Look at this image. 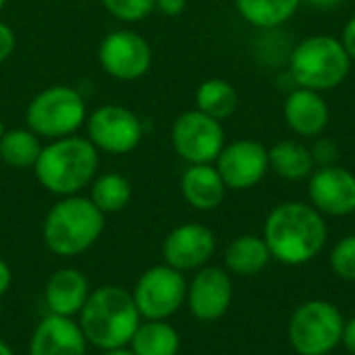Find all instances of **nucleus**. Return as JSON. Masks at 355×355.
<instances>
[{
    "label": "nucleus",
    "instance_id": "f257e3e1",
    "mask_svg": "<svg viewBox=\"0 0 355 355\" xmlns=\"http://www.w3.org/2000/svg\"><path fill=\"white\" fill-rule=\"evenodd\" d=\"M264 241L275 260L287 266H300L316 258L324 248L327 225L314 206L287 202L268 214Z\"/></svg>",
    "mask_w": 355,
    "mask_h": 355
},
{
    "label": "nucleus",
    "instance_id": "f03ea898",
    "mask_svg": "<svg viewBox=\"0 0 355 355\" xmlns=\"http://www.w3.org/2000/svg\"><path fill=\"white\" fill-rule=\"evenodd\" d=\"M139 320L133 293L119 285L94 289L79 312V327L85 341L102 352L127 347L141 324Z\"/></svg>",
    "mask_w": 355,
    "mask_h": 355
},
{
    "label": "nucleus",
    "instance_id": "7ed1b4c3",
    "mask_svg": "<svg viewBox=\"0 0 355 355\" xmlns=\"http://www.w3.org/2000/svg\"><path fill=\"white\" fill-rule=\"evenodd\" d=\"M40 185L60 198L77 196L98 171V150L89 139L67 135L42 148L33 164Z\"/></svg>",
    "mask_w": 355,
    "mask_h": 355
},
{
    "label": "nucleus",
    "instance_id": "20e7f679",
    "mask_svg": "<svg viewBox=\"0 0 355 355\" xmlns=\"http://www.w3.org/2000/svg\"><path fill=\"white\" fill-rule=\"evenodd\" d=\"M104 231V212L89 200L67 196L58 200L46 214L42 237L46 248L60 256L73 258L87 252Z\"/></svg>",
    "mask_w": 355,
    "mask_h": 355
},
{
    "label": "nucleus",
    "instance_id": "39448f33",
    "mask_svg": "<svg viewBox=\"0 0 355 355\" xmlns=\"http://www.w3.org/2000/svg\"><path fill=\"white\" fill-rule=\"evenodd\" d=\"M352 69V58L341 40L312 35L300 42L289 56V75L297 87L327 92L341 85Z\"/></svg>",
    "mask_w": 355,
    "mask_h": 355
},
{
    "label": "nucleus",
    "instance_id": "423d86ee",
    "mask_svg": "<svg viewBox=\"0 0 355 355\" xmlns=\"http://www.w3.org/2000/svg\"><path fill=\"white\" fill-rule=\"evenodd\" d=\"M27 129L40 137L60 139L73 135L85 121V102L81 94L67 85H52L40 92L25 112Z\"/></svg>",
    "mask_w": 355,
    "mask_h": 355
},
{
    "label": "nucleus",
    "instance_id": "0eeeda50",
    "mask_svg": "<svg viewBox=\"0 0 355 355\" xmlns=\"http://www.w3.org/2000/svg\"><path fill=\"white\" fill-rule=\"evenodd\" d=\"M343 327L345 320L335 304L312 300L291 316L289 343L300 355H327L341 343Z\"/></svg>",
    "mask_w": 355,
    "mask_h": 355
},
{
    "label": "nucleus",
    "instance_id": "6e6552de",
    "mask_svg": "<svg viewBox=\"0 0 355 355\" xmlns=\"http://www.w3.org/2000/svg\"><path fill=\"white\" fill-rule=\"evenodd\" d=\"M187 297V281L181 270L162 264L148 268L135 283L133 302L146 320H168Z\"/></svg>",
    "mask_w": 355,
    "mask_h": 355
},
{
    "label": "nucleus",
    "instance_id": "1a4fd4ad",
    "mask_svg": "<svg viewBox=\"0 0 355 355\" xmlns=\"http://www.w3.org/2000/svg\"><path fill=\"white\" fill-rule=\"evenodd\" d=\"M173 148L189 164H212L225 148V129L198 108L187 110L173 125Z\"/></svg>",
    "mask_w": 355,
    "mask_h": 355
},
{
    "label": "nucleus",
    "instance_id": "9d476101",
    "mask_svg": "<svg viewBox=\"0 0 355 355\" xmlns=\"http://www.w3.org/2000/svg\"><path fill=\"white\" fill-rule=\"evenodd\" d=\"M87 133L96 150L123 156L139 146L144 125L133 110L116 104H106L87 116Z\"/></svg>",
    "mask_w": 355,
    "mask_h": 355
},
{
    "label": "nucleus",
    "instance_id": "9b49d317",
    "mask_svg": "<svg viewBox=\"0 0 355 355\" xmlns=\"http://www.w3.org/2000/svg\"><path fill=\"white\" fill-rule=\"evenodd\" d=\"M98 60L102 69L121 81H133L144 77L152 67V48L146 37L135 31L119 29L110 31L98 48Z\"/></svg>",
    "mask_w": 355,
    "mask_h": 355
},
{
    "label": "nucleus",
    "instance_id": "f8f14e48",
    "mask_svg": "<svg viewBox=\"0 0 355 355\" xmlns=\"http://www.w3.org/2000/svg\"><path fill=\"white\" fill-rule=\"evenodd\" d=\"M268 168V150L254 139L227 144L216 158V171L229 189H250L258 185Z\"/></svg>",
    "mask_w": 355,
    "mask_h": 355
},
{
    "label": "nucleus",
    "instance_id": "ddd939ff",
    "mask_svg": "<svg viewBox=\"0 0 355 355\" xmlns=\"http://www.w3.org/2000/svg\"><path fill=\"white\" fill-rule=\"evenodd\" d=\"M308 196L320 214L347 216L355 212V175L343 166H320L310 175Z\"/></svg>",
    "mask_w": 355,
    "mask_h": 355
},
{
    "label": "nucleus",
    "instance_id": "4468645a",
    "mask_svg": "<svg viewBox=\"0 0 355 355\" xmlns=\"http://www.w3.org/2000/svg\"><path fill=\"white\" fill-rule=\"evenodd\" d=\"M233 300L231 277L218 266H202L193 281L187 285V306L189 312L202 320L212 322L227 314Z\"/></svg>",
    "mask_w": 355,
    "mask_h": 355
},
{
    "label": "nucleus",
    "instance_id": "2eb2a0df",
    "mask_svg": "<svg viewBox=\"0 0 355 355\" xmlns=\"http://www.w3.org/2000/svg\"><path fill=\"white\" fill-rule=\"evenodd\" d=\"M214 250H216L214 233L198 223L179 225L166 235L162 243L164 262L181 272L202 268L212 258Z\"/></svg>",
    "mask_w": 355,
    "mask_h": 355
},
{
    "label": "nucleus",
    "instance_id": "dca6fc26",
    "mask_svg": "<svg viewBox=\"0 0 355 355\" xmlns=\"http://www.w3.org/2000/svg\"><path fill=\"white\" fill-rule=\"evenodd\" d=\"M87 341L79 322L73 318L48 314L44 316L29 339V355H85Z\"/></svg>",
    "mask_w": 355,
    "mask_h": 355
},
{
    "label": "nucleus",
    "instance_id": "f3484780",
    "mask_svg": "<svg viewBox=\"0 0 355 355\" xmlns=\"http://www.w3.org/2000/svg\"><path fill=\"white\" fill-rule=\"evenodd\" d=\"M89 293H92L89 283L81 270L60 268L46 283L44 300L48 306V314L73 318L75 314L81 312Z\"/></svg>",
    "mask_w": 355,
    "mask_h": 355
},
{
    "label": "nucleus",
    "instance_id": "a211bd4d",
    "mask_svg": "<svg viewBox=\"0 0 355 355\" xmlns=\"http://www.w3.org/2000/svg\"><path fill=\"white\" fill-rule=\"evenodd\" d=\"M283 114L287 125L302 137H316L329 125V104L322 100L320 92L306 87L289 92Z\"/></svg>",
    "mask_w": 355,
    "mask_h": 355
},
{
    "label": "nucleus",
    "instance_id": "6ab92c4d",
    "mask_svg": "<svg viewBox=\"0 0 355 355\" xmlns=\"http://www.w3.org/2000/svg\"><path fill=\"white\" fill-rule=\"evenodd\" d=\"M181 193L196 210H214L223 204L227 185L210 164H191L181 177Z\"/></svg>",
    "mask_w": 355,
    "mask_h": 355
},
{
    "label": "nucleus",
    "instance_id": "aec40b11",
    "mask_svg": "<svg viewBox=\"0 0 355 355\" xmlns=\"http://www.w3.org/2000/svg\"><path fill=\"white\" fill-rule=\"evenodd\" d=\"M270 250L262 237L241 235L233 239L225 252V264L239 277H254L262 272L270 262Z\"/></svg>",
    "mask_w": 355,
    "mask_h": 355
},
{
    "label": "nucleus",
    "instance_id": "412c9836",
    "mask_svg": "<svg viewBox=\"0 0 355 355\" xmlns=\"http://www.w3.org/2000/svg\"><path fill=\"white\" fill-rule=\"evenodd\" d=\"M268 166L287 181H302L314 173V158L310 148L300 141H279L268 150Z\"/></svg>",
    "mask_w": 355,
    "mask_h": 355
},
{
    "label": "nucleus",
    "instance_id": "4be33fe9",
    "mask_svg": "<svg viewBox=\"0 0 355 355\" xmlns=\"http://www.w3.org/2000/svg\"><path fill=\"white\" fill-rule=\"evenodd\" d=\"M129 345L135 355H177L181 337L166 320H146L137 327Z\"/></svg>",
    "mask_w": 355,
    "mask_h": 355
},
{
    "label": "nucleus",
    "instance_id": "5701e85b",
    "mask_svg": "<svg viewBox=\"0 0 355 355\" xmlns=\"http://www.w3.org/2000/svg\"><path fill=\"white\" fill-rule=\"evenodd\" d=\"M302 0H235L239 15L258 29H277L287 23Z\"/></svg>",
    "mask_w": 355,
    "mask_h": 355
},
{
    "label": "nucleus",
    "instance_id": "b1692460",
    "mask_svg": "<svg viewBox=\"0 0 355 355\" xmlns=\"http://www.w3.org/2000/svg\"><path fill=\"white\" fill-rule=\"evenodd\" d=\"M196 104H198L200 112H204L216 121H225L237 110L239 96H237V89L229 81L208 79L198 87Z\"/></svg>",
    "mask_w": 355,
    "mask_h": 355
},
{
    "label": "nucleus",
    "instance_id": "393cba45",
    "mask_svg": "<svg viewBox=\"0 0 355 355\" xmlns=\"http://www.w3.org/2000/svg\"><path fill=\"white\" fill-rule=\"evenodd\" d=\"M40 152V139L31 129H10L0 137V158L12 168H31Z\"/></svg>",
    "mask_w": 355,
    "mask_h": 355
},
{
    "label": "nucleus",
    "instance_id": "a878e982",
    "mask_svg": "<svg viewBox=\"0 0 355 355\" xmlns=\"http://www.w3.org/2000/svg\"><path fill=\"white\" fill-rule=\"evenodd\" d=\"M131 196H133V189L127 177H123L121 173H106L94 179L89 200L104 214H112V212H121L131 202Z\"/></svg>",
    "mask_w": 355,
    "mask_h": 355
},
{
    "label": "nucleus",
    "instance_id": "bb28decb",
    "mask_svg": "<svg viewBox=\"0 0 355 355\" xmlns=\"http://www.w3.org/2000/svg\"><path fill=\"white\" fill-rule=\"evenodd\" d=\"M102 4L112 17L127 23H137L156 8V0H102Z\"/></svg>",
    "mask_w": 355,
    "mask_h": 355
},
{
    "label": "nucleus",
    "instance_id": "cd10ccee",
    "mask_svg": "<svg viewBox=\"0 0 355 355\" xmlns=\"http://www.w3.org/2000/svg\"><path fill=\"white\" fill-rule=\"evenodd\" d=\"M331 266L337 277L355 281V235L343 237L331 254Z\"/></svg>",
    "mask_w": 355,
    "mask_h": 355
},
{
    "label": "nucleus",
    "instance_id": "c85d7f7f",
    "mask_svg": "<svg viewBox=\"0 0 355 355\" xmlns=\"http://www.w3.org/2000/svg\"><path fill=\"white\" fill-rule=\"evenodd\" d=\"M310 152H312L314 164H318V166H333L339 160V146L329 137H320L310 148Z\"/></svg>",
    "mask_w": 355,
    "mask_h": 355
},
{
    "label": "nucleus",
    "instance_id": "c756f323",
    "mask_svg": "<svg viewBox=\"0 0 355 355\" xmlns=\"http://www.w3.org/2000/svg\"><path fill=\"white\" fill-rule=\"evenodd\" d=\"M17 46V37L6 23H0V62H4Z\"/></svg>",
    "mask_w": 355,
    "mask_h": 355
},
{
    "label": "nucleus",
    "instance_id": "7c9ffc66",
    "mask_svg": "<svg viewBox=\"0 0 355 355\" xmlns=\"http://www.w3.org/2000/svg\"><path fill=\"white\" fill-rule=\"evenodd\" d=\"M341 44L345 48V52L349 54V58L355 60V15L345 23L343 33H341Z\"/></svg>",
    "mask_w": 355,
    "mask_h": 355
},
{
    "label": "nucleus",
    "instance_id": "2f4dec72",
    "mask_svg": "<svg viewBox=\"0 0 355 355\" xmlns=\"http://www.w3.org/2000/svg\"><path fill=\"white\" fill-rule=\"evenodd\" d=\"M187 0H156V8L166 17H177L185 10Z\"/></svg>",
    "mask_w": 355,
    "mask_h": 355
},
{
    "label": "nucleus",
    "instance_id": "473e14b6",
    "mask_svg": "<svg viewBox=\"0 0 355 355\" xmlns=\"http://www.w3.org/2000/svg\"><path fill=\"white\" fill-rule=\"evenodd\" d=\"M341 341H343V345L347 347V352L352 355H355V318H352L349 322H345Z\"/></svg>",
    "mask_w": 355,
    "mask_h": 355
},
{
    "label": "nucleus",
    "instance_id": "72a5a7b5",
    "mask_svg": "<svg viewBox=\"0 0 355 355\" xmlns=\"http://www.w3.org/2000/svg\"><path fill=\"white\" fill-rule=\"evenodd\" d=\"M10 283H12V275H10V268L8 264L0 258V297L10 289Z\"/></svg>",
    "mask_w": 355,
    "mask_h": 355
},
{
    "label": "nucleus",
    "instance_id": "f704fd0d",
    "mask_svg": "<svg viewBox=\"0 0 355 355\" xmlns=\"http://www.w3.org/2000/svg\"><path fill=\"white\" fill-rule=\"evenodd\" d=\"M302 2H306L308 6H312L316 10H333L339 4H343V0H302Z\"/></svg>",
    "mask_w": 355,
    "mask_h": 355
},
{
    "label": "nucleus",
    "instance_id": "c9c22d12",
    "mask_svg": "<svg viewBox=\"0 0 355 355\" xmlns=\"http://www.w3.org/2000/svg\"><path fill=\"white\" fill-rule=\"evenodd\" d=\"M102 355H135L131 349H127V347H119V349H108V352H104Z\"/></svg>",
    "mask_w": 355,
    "mask_h": 355
},
{
    "label": "nucleus",
    "instance_id": "e433bc0d",
    "mask_svg": "<svg viewBox=\"0 0 355 355\" xmlns=\"http://www.w3.org/2000/svg\"><path fill=\"white\" fill-rule=\"evenodd\" d=\"M0 355H15L12 354V349H10V347H8V345L2 341V339H0Z\"/></svg>",
    "mask_w": 355,
    "mask_h": 355
},
{
    "label": "nucleus",
    "instance_id": "4c0bfd02",
    "mask_svg": "<svg viewBox=\"0 0 355 355\" xmlns=\"http://www.w3.org/2000/svg\"><path fill=\"white\" fill-rule=\"evenodd\" d=\"M2 135H4V125L0 123V137H2Z\"/></svg>",
    "mask_w": 355,
    "mask_h": 355
},
{
    "label": "nucleus",
    "instance_id": "58836bf2",
    "mask_svg": "<svg viewBox=\"0 0 355 355\" xmlns=\"http://www.w3.org/2000/svg\"><path fill=\"white\" fill-rule=\"evenodd\" d=\"M4 4H6V0H0V10L4 8Z\"/></svg>",
    "mask_w": 355,
    "mask_h": 355
},
{
    "label": "nucleus",
    "instance_id": "ea45409f",
    "mask_svg": "<svg viewBox=\"0 0 355 355\" xmlns=\"http://www.w3.org/2000/svg\"><path fill=\"white\" fill-rule=\"evenodd\" d=\"M0 316H2V306H0Z\"/></svg>",
    "mask_w": 355,
    "mask_h": 355
}]
</instances>
